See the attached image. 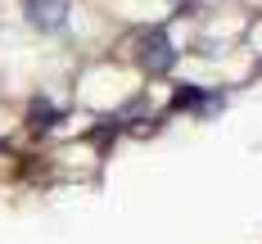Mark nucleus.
I'll return each instance as SVG.
<instances>
[{
	"instance_id": "f03ea898",
	"label": "nucleus",
	"mask_w": 262,
	"mask_h": 244,
	"mask_svg": "<svg viewBox=\"0 0 262 244\" xmlns=\"http://www.w3.org/2000/svg\"><path fill=\"white\" fill-rule=\"evenodd\" d=\"M23 14L36 32H59L68 23V0H23Z\"/></svg>"
},
{
	"instance_id": "f257e3e1",
	"label": "nucleus",
	"mask_w": 262,
	"mask_h": 244,
	"mask_svg": "<svg viewBox=\"0 0 262 244\" xmlns=\"http://www.w3.org/2000/svg\"><path fill=\"white\" fill-rule=\"evenodd\" d=\"M140 68L145 73H167L172 63H177V50H172V41H167V32H145V41H140Z\"/></svg>"
}]
</instances>
